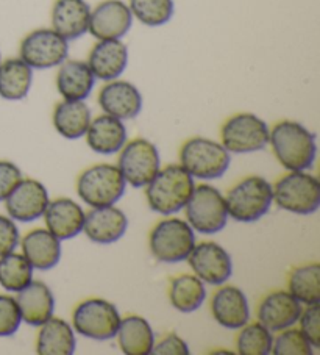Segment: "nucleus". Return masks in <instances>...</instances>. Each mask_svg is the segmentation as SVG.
Instances as JSON below:
<instances>
[{
    "mask_svg": "<svg viewBox=\"0 0 320 355\" xmlns=\"http://www.w3.org/2000/svg\"><path fill=\"white\" fill-rule=\"evenodd\" d=\"M274 155L287 171H308L317 155L316 135L295 121H281L269 130Z\"/></svg>",
    "mask_w": 320,
    "mask_h": 355,
    "instance_id": "nucleus-1",
    "label": "nucleus"
},
{
    "mask_svg": "<svg viewBox=\"0 0 320 355\" xmlns=\"http://www.w3.org/2000/svg\"><path fill=\"white\" fill-rule=\"evenodd\" d=\"M194 188V177L181 164H170L159 169L147 185V204L159 215H175L188 204Z\"/></svg>",
    "mask_w": 320,
    "mask_h": 355,
    "instance_id": "nucleus-2",
    "label": "nucleus"
},
{
    "mask_svg": "<svg viewBox=\"0 0 320 355\" xmlns=\"http://www.w3.org/2000/svg\"><path fill=\"white\" fill-rule=\"evenodd\" d=\"M226 213L236 223H256L274 204L272 185L260 175L245 177L224 196Z\"/></svg>",
    "mask_w": 320,
    "mask_h": 355,
    "instance_id": "nucleus-3",
    "label": "nucleus"
},
{
    "mask_svg": "<svg viewBox=\"0 0 320 355\" xmlns=\"http://www.w3.org/2000/svg\"><path fill=\"white\" fill-rule=\"evenodd\" d=\"M274 202L294 215H312L320 207V183L305 171H291L272 187Z\"/></svg>",
    "mask_w": 320,
    "mask_h": 355,
    "instance_id": "nucleus-4",
    "label": "nucleus"
},
{
    "mask_svg": "<svg viewBox=\"0 0 320 355\" xmlns=\"http://www.w3.org/2000/svg\"><path fill=\"white\" fill-rule=\"evenodd\" d=\"M127 182L114 164H96L80 174L77 193L92 208L109 207L119 202L125 193Z\"/></svg>",
    "mask_w": 320,
    "mask_h": 355,
    "instance_id": "nucleus-5",
    "label": "nucleus"
},
{
    "mask_svg": "<svg viewBox=\"0 0 320 355\" xmlns=\"http://www.w3.org/2000/svg\"><path fill=\"white\" fill-rule=\"evenodd\" d=\"M230 163V152L213 139L197 137L181 146L180 164L195 179H220L229 171Z\"/></svg>",
    "mask_w": 320,
    "mask_h": 355,
    "instance_id": "nucleus-6",
    "label": "nucleus"
},
{
    "mask_svg": "<svg viewBox=\"0 0 320 355\" xmlns=\"http://www.w3.org/2000/svg\"><path fill=\"white\" fill-rule=\"evenodd\" d=\"M186 221L194 232L202 235H214L222 230L229 213H226L225 198L213 185H199L184 205Z\"/></svg>",
    "mask_w": 320,
    "mask_h": 355,
    "instance_id": "nucleus-7",
    "label": "nucleus"
},
{
    "mask_svg": "<svg viewBox=\"0 0 320 355\" xmlns=\"http://www.w3.org/2000/svg\"><path fill=\"white\" fill-rule=\"evenodd\" d=\"M195 246V232L188 221L169 218L152 229L149 248L152 255L163 263H180L188 259Z\"/></svg>",
    "mask_w": 320,
    "mask_h": 355,
    "instance_id": "nucleus-8",
    "label": "nucleus"
},
{
    "mask_svg": "<svg viewBox=\"0 0 320 355\" xmlns=\"http://www.w3.org/2000/svg\"><path fill=\"white\" fill-rule=\"evenodd\" d=\"M121 315L116 305L105 299L92 297L78 304L72 315V326L86 338L105 341L116 338Z\"/></svg>",
    "mask_w": 320,
    "mask_h": 355,
    "instance_id": "nucleus-9",
    "label": "nucleus"
},
{
    "mask_svg": "<svg viewBox=\"0 0 320 355\" xmlns=\"http://www.w3.org/2000/svg\"><path fill=\"white\" fill-rule=\"evenodd\" d=\"M220 139L230 154H250L269 144V127L254 113H238L224 122Z\"/></svg>",
    "mask_w": 320,
    "mask_h": 355,
    "instance_id": "nucleus-10",
    "label": "nucleus"
},
{
    "mask_svg": "<svg viewBox=\"0 0 320 355\" xmlns=\"http://www.w3.org/2000/svg\"><path fill=\"white\" fill-rule=\"evenodd\" d=\"M118 168L133 188H144L161 169L157 146L149 139L136 138L121 149Z\"/></svg>",
    "mask_w": 320,
    "mask_h": 355,
    "instance_id": "nucleus-11",
    "label": "nucleus"
},
{
    "mask_svg": "<svg viewBox=\"0 0 320 355\" xmlns=\"http://www.w3.org/2000/svg\"><path fill=\"white\" fill-rule=\"evenodd\" d=\"M19 53L32 69H51L67 60L69 41L53 28H38L22 40Z\"/></svg>",
    "mask_w": 320,
    "mask_h": 355,
    "instance_id": "nucleus-12",
    "label": "nucleus"
},
{
    "mask_svg": "<svg viewBox=\"0 0 320 355\" xmlns=\"http://www.w3.org/2000/svg\"><path fill=\"white\" fill-rule=\"evenodd\" d=\"M189 266L193 268L203 284L224 285L233 274V260L230 254L214 241H205L195 244L188 255Z\"/></svg>",
    "mask_w": 320,
    "mask_h": 355,
    "instance_id": "nucleus-13",
    "label": "nucleus"
},
{
    "mask_svg": "<svg viewBox=\"0 0 320 355\" xmlns=\"http://www.w3.org/2000/svg\"><path fill=\"white\" fill-rule=\"evenodd\" d=\"M8 216L17 223H33L41 216L48 205V193L41 182L22 179L3 200Z\"/></svg>",
    "mask_w": 320,
    "mask_h": 355,
    "instance_id": "nucleus-14",
    "label": "nucleus"
},
{
    "mask_svg": "<svg viewBox=\"0 0 320 355\" xmlns=\"http://www.w3.org/2000/svg\"><path fill=\"white\" fill-rule=\"evenodd\" d=\"M133 15L122 0H103L91 10L88 32L96 40H121L130 32Z\"/></svg>",
    "mask_w": 320,
    "mask_h": 355,
    "instance_id": "nucleus-15",
    "label": "nucleus"
},
{
    "mask_svg": "<svg viewBox=\"0 0 320 355\" xmlns=\"http://www.w3.org/2000/svg\"><path fill=\"white\" fill-rule=\"evenodd\" d=\"M98 105L105 114L121 121L133 119L143 110V96L133 83L125 80H112L98 91Z\"/></svg>",
    "mask_w": 320,
    "mask_h": 355,
    "instance_id": "nucleus-16",
    "label": "nucleus"
},
{
    "mask_svg": "<svg viewBox=\"0 0 320 355\" xmlns=\"http://www.w3.org/2000/svg\"><path fill=\"white\" fill-rule=\"evenodd\" d=\"M128 219L121 208L98 207L85 213L83 232L92 243L112 244L125 235Z\"/></svg>",
    "mask_w": 320,
    "mask_h": 355,
    "instance_id": "nucleus-17",
    "label": "nucleus"
},
{
    "mask_svg": "<svg viewBox=\"0 0 320 355\" xmlns=\"http://www.w3.org/2000/svg\"><path fill=\"white\" fill-rule=\"evenodd\" d=\"M301 304L289 291H274L263 299L258 307V322L270 332H280L299 322Z\"/></svg>",
    "mask_w": 320,
    "mask_h": 355,
    "instance_id": "nucleus-18",
    "label": "nucleus"
},
{
    "mask_svg": "<svg viewBox=\"0 0 320 355\" xmlns=\"http://www.w3.org/2000/svg\"><path fill=\"white\" fill-rule=\"evenodd\" d=\"M86 63L98 80H116L128 64V49L121 40H100L91 49Z\"/></svg>",
    "mask_w": 320,
    "mask_h": 355,
    "instance_id": "nucleus-19",
    "label": "nucleus"
},
{
    "mask_svg": "<svg viewBox=\"0 0 320 355\" xmlns=\"http://www.w3.org/2000/svg\"><path fill=\"white\" fill-rule=\"evenodd\" d=\"M211 313L217 324L225 329H241L249 322L250 307L245 293L233 285H225L214 293Z\"/></svg>",
    "mask_w": 320,
    "mask_h": 355,
    "instance_id": "nucleus-20",
    "label": "nucleus"
},
{
    "mask_svg": "<svg viewBox=\"0 0 320 355\" xmlns=\"http://www.w3.org/2000/svg\"><path fill=\"white\" fill-rule=\"evenodd\" d=\"M46 227L60 241L71 240L83 232L85 211L75 200L58 198L48 205L44 211Z\"/></svg>",
    "mask_w": 320,
    "mask_h": 355,
    "instance_id": "nucleus-21",
    "label": "nucleus"
},
{
    "mask_svg": "<svg viewBox=\"0 0 320 355\" xmlns=\"http://www.w3.org/2000/svg\"><path fill=\"white\" fill-rule=\"evenodd\" d=\"M16 302L19 305L22 322H27L28 326L39 327L53 316L55 297L44 282H30L26 288L17 293Z\"/></svg>",
    "mask_w": 320,
    "mask_h": 355,
    "instance_id": "nucleus-22",
    "label": "nucleus"
},
{
    "mask_svg": "<svg viewBox=\"0 0 320 355\" xmlns=\"http://www.w3.org/2000/svg\"><path fill=\"white\" fill-rule=\"evenodd\" d=\"M91 8L86 0H55L52 28L66 41L82 38L88 32Z\"/></svg>",
    "mask_w": 320,
    "mask_h": 355,
    "instance_id": "nucleus-23",
    "label": "nucleus"
},
{
    "mask_svg": "<svg viewBox=\"0 0 320 355\" xmlns=\"http://www.w3.org/2000/svg\"><path fill=\"white\" fill-rule=\"evenodd\" d=\"M89 148L100 155H112L119 152L127 143V128L124 122L109 114L91 119L85 133Z\"/></svg>",
    "mask_w": 320,
    "mask_h": 355,
    "instance_id": "nucleus-24",
    "label": "nucleus"
},
{
    "mask_svg": "<svg viewBox=\"0 0 320 355\" xmlns=\"http://www.w3.org/2000/svg\"><path fill=\"white\" fill-rule=\"evenodd\" d=\"M96 77L86 61L66 60L60 64L57 89L64 101H85L94 88Z\"/></svg>",
    "mask_w": 320,
    "mask_h": 355,
    "instance_id": "nucleus-25",
    "label": "nucleus"
},
{
    "mask_svg": "<svg viewBox=\"0 0 320 355\" xmlns=\"http://www.w3.org/2000/svg\"><path fill=\"white\" fill-rule=\"evenodd\" d=\"M22 255L33 269L47 271L55 268L61 259V241L47 229H35L22 238Z\"/></svg>",
    "mask_w": 320,
    "mask_h": 355,
    "instance_id": "nucleus-26",
    "label": "nucleus"
},
{
    "mask_svg": "<svg viewBox=\"0 0 320 355\" xmlns=\"http://www.w3.org/2000/svg\"><path fill=\"white\" fill-rule=\"evenodd\" d=\"M116 338L125 355H150L155 345V334L149 321L138 315L121 320Z\"/></svg>",
    "mask_w": 320,
    "mask_h": 355,
    "instance_id": "nucleus-27",
    "label": "nucleus"
},
{
    "mask_svg": "<svg viewBox=\"0 0 320 355\" xmlns=\"http://www.w3.org/2000/svg\"><path fill=\"white\" fill-rule=\"evenodd\" d=\"M36 340L39 355H71L75 352V335L69 322L61 318H51L42 326Z\"/></svg>",
    "mask_w": 320,
    "mask_h": 355,
    "instance_id": "nucleus-28",
    "label": "nucleus"
},
{
    "mask_svg": "<svg viewBox=\"0 0 320 355\" xmlns=\"http://www.w3.org/2000/svg\"><path fill=\"white\" fill-rule=\"evenodd\" d=\"M91 119V110L85 101H63L53 110L55 130L66 139L85 137Z\"/></svg>",
    "mask_w": 320,
    "mask_h": 355,
    "instance_id": "nucleus-29",
    "label": "nucleus"
},
{
    "mask_svg": "<svg viewBox=\"0 0 320 355\" xmlns=\"http://www.w3.org/2000/svg\"><path fill=\"white\" fill-rule=\"evenodd\" d=\"M33 83V69L21 58H8L0 63V97L22 101Z\"/></svg>",
    "mask_w": 320,
    "mask_h": 355,
    "instance_id": "nucleus-30",
    "label": "nucleus"
},
{
    "mask_svg": "<svg viewBox=\"0 0 320 355\" xmlns=\"http://www.w3.org/2000/svg\"><path fill=\"white\" fill-rule=\"evenodd\" d=\"M205 284L193 274H183L170 280L169 301L172 307L181 313H193L205 302Z\"/></svg>",
    "mask_w": 320,
    "mask_h": 355,
    "instance_id": "nucleus-31",
    "label": "nucleus"
},
{
    "mask_svg": "<svg viewBox=\"0 0 320 355\" xmlns=\"http://www.w3.org/2000/svg\"><path fill=\"white\" fill-rule=\"evenodd\" d=\"M289 293L300 304L314 305L320 302V265L308 263V265L295 268L289 274L287 280Z\"/></svg>",
    "mask_w": 320,
    "mask_h": 355,
    "instance_id": "nucleus-32",
    "label": "nucleus"
},
{
    "mask_svg": "<svg viewBox=\"0 0 320 355\" xmlns=\"http://www.w3.org/2000/svg\"><path fill=\"white\" fill-rule=\"evenodd\" d=\"M33 280V266L22 254L0 257V285L7 291L19 293Z\"/></svg>",
    "mask_w": 320,
    "mask_h": 355,
    "instance_id": "nucleus-33",
    "label": "nucleus"
},
{
    "mask_svg": "<svg viewBox=\"0 0 320 355\" xmlns=\"http://www.w3.org/2000/svg\"><path fill=\"white\" fill-rule=\"evenodd\" d=\"M133 17L147 27H159L168 24L174 16V0H130L128 2Z\"/></svg>",
    "mask_w": 320,
    "mask_h": 355,
    "instance_id": "nucleus-34",
    "label": "nucleus"
},
{
    "mask_svg": "<svg viewBox=\"0 0 320 355\" xmlns=\"http://www.w3.org/2000/svg\"><path fill=\"white\" fill-rule=\"evenodd\" d=\"M272 332L261 322L245 324L236 340V349L241 355H269L272 352Z\"/></svg>",
    "mask_w": 320,
    "mask_h": 355,
    "instance_id": "nucleus-35",
    "label": "nucleus"
},
{
    "mask_svg": "<svg viewBox=\"0 0 320 355\" xmlns=\"http://www.w3.org/2000/svg\"><path fill=\"white\" fill-rule=\"evenodd\" d=\"M311 343L301 334L300 329L287 327L280 330V335L274 340L272 352L275 355H312Z\"/></svg>",
    "mask_w": 320,
    "mask_h": 355,
    "instance_id": "nucleus-36",
    "label": "nucleus"
},
{
    "mask_svg": "<svg viewBox=\"0 0 320 355\" xmlns=\"http://www.w3.org/2000/svg\"><path fill=\"white\" fill-rule=\"evenodd\" d=\"M22 316L16 297L0 295V336L15 335L21 327Z\"/></svg>",
    "mask_w": 320,
    "mask_h": 355,
    "instance_id": "nucleus-37",
    "label": "nucleus"
},
{
    "mask_svg": "<svg viewBox=\"0 0 320 355\" xmlns=\"http://www.w3.org/2000/svg\"><path fill=\"white\" fill-rule=\"evenodd\" d=\"M299 322L301 334L306 336L311 346L320 347V305H308L305 310H301Z\"/></svg>",
    "mask_w": 320,
    "mask_h": 355,
    "instance_id": "nucleus-38",
    "label": "nucleus"
},
{
    "mask_svg": "<svg viewBox=\"0 0 320 355\" xmlns=\"http://www.w3.org/2000/svg\"><path fill=\"white\" fill-rule=\"evenodd\" d=\"M19 244V229L8 216L0 215V257L15 252Z\"/></svg>",
    "mask_w": 320,
    "mask_h": 355,
    "instance_id": "nucleus-39",
    "label": "nucleus"
},
{
    "mask_svg": "<svg viewBox=\"0 0 320 355\" xmlns=\"http://www.w3.org/2000/svg\"><path fill=\"white\" fill-rule=\"evenodd\" d=\"M21 180L22 171L19 166L8 160H0V202L8 198V194Z\"/></svg>",
    "mask_w": 320,
    "mask_h": 355,
    "instance_id": "nucleus-40",
    "label": "nucleus"
},
{
    "mask_svg": "<svg viewBox=\"0 0 320 355\" xmlns=\"http://www.w3.org/2000/svg\"><path fill=\"white\" fill-rule=\"evenodd\" d=\"M152 354L155 355H188L189 346L177 334H168L153 345Z\"/></svg>",
    "mask_w": 320,
    "mask_h": 355,
    "instance_id": "nucleus-41",
    "label": "nucleus"
},
{
    "mask_svg": "<svg viewBox=\"0 0 320 355\" xmlns=\"http://www.w3.org/2000/svg\"><path fill=\"white\" fill-rule=\"evenodd\" d=\"M0 63H2V57H0Z\"/></svg>",
    "mask_w": 320,
    "mask_h": 355,
    "instance_id": "nucleus-42",
    "label": "nucleus"
}]
</instances>
